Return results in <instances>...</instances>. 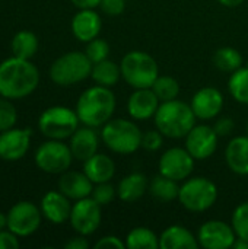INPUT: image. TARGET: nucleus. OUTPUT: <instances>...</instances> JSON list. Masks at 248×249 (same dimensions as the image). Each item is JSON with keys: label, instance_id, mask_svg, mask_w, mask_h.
<instances>
[{"label": "nucleus", "instance_id": "1", "mask_svg": "<svg viewBox=\"0 0 248 249\" xmlns=\"http://www.w3.org/2000/svg\"><path fill=\"white\" fill-rule=\"evenodd\" d=\"M39 83L38 69L19 57H10L0 63V96L7 99H23L31 95Z\"/></svg>", "mask_w": 248, "mask_h": 249}, {"label": "nucleus", "instance_id": "2", "mask_svg": "<svg viewBox=\"0 0 248 249\" xmlns=\"http://www.w3.org/2000/svg\"><path fill=\"white\" fill-rule=\"evenodd\" d=\"M115 109V96L107 86L86 89L76 102V114L88 127L96 128L111 120Z\"/></svg>", "mask_w": 248, "mask_h": 249}, {"label": "nucleus", "instance_id": "3", "mask_svg": "<svg viewBox=\"0 0 248 249\" xmlns=\"http://www.w3.org/2000/svg\"><path fill=\"white\" fill-rule=\"evenodd\" d=\"M196 118L191 105L172 99L159 104L155 114V124L165 137L183 139L196 125Z\"/></svg>", "mask_w": 248, "mask_h": 249}, {"label": "nucleus", "instance_id": "4", "mask_svg": "<svg viewBox=\"0 0 248 249\" xmlns=\"http://www.w3.org/2000/svg\"><path fill=\"white\" fill-rule=\"evenodd\" d=\"M142 136L140 128L124 118L107 121L101 130V139L105 146L120 155H130L142 147Z\"/></svg>", "mask_w": 248, "mask_h": 249}, {"label": "nucleus", "instance_id": "5", "mask_svg": "<svg viewBox=\"0 0 248 249\" xmlns=\"http://www.w3.org/2000/svg\"><path fill=\"white\" fill-rule=\"evenodd\" d=\"M121 77L134 89L152 88L153 82L159 76V69L152 55L143 51L127 53L121 63Z\"/></svg>", "mask_w": 248, "mask_h": 249}, {"label": "nucleus", "instance_id": "6", "mask_svg": "<svg viewBox=\"0 0 248 249\" xmlns=\"http://www.w3.org/2000/svg\"><path fill=\"white\" fill-rule=\"evenodd\" d=\"M92 61L85 53L70 51L60 55L50 67V79L58 86H72L91 76Z\"/></svg>", "mask_w": 248, "mask_h": 249}, {"label": "nucleus", "instance_id": "7", "mask_svg": "<svg viewBox=\"0 0 248 249\" xmlns=\"http://www.w3.org/2000/svg\"><path fill=\"white\" fill-rule=\"evenodd\" d=\"M80 120L76 114V111L56 105L47 108L38 118V128L39 131L53 140H64L70 139L72 134L79 128Z\"/></svg>", "mask_w": 248, "mask_h": 249}, {"label": "nucleus", "instance_id": "8", "mask_svg": "<svg viewBox=\"0 0 248 249\" xmlns=\"http://www.w3.org/2000/svg\"><path fill=\"white\" fill-rule=\"evenodd\" d=\"M216 185L205 177L191 178L180 187L178 200L186 210L193 213L206 212L216 203Z\"/></svg>", "mask_w": 248, "mask_h": 249}, {"label": "nucleus", "instance_id": "9", "mask_svg": "<svg viewBox=\"0 0 248 249\" xmlns=\"http://www.w3.org/2000/svg\"><path fill=\"white\" fill-rule=\"evenodd\" d=\"M72 150L70 146L64 144L61 140H53L42 143L35 152L37 166L47 174H63L72 165Z\"/></svg>", "mask_w": 248, "mask_h": 249}, {"label": "nucleus", "instance_id": "10", "mask_svg": "<svg viewBox=\"0 0 248 249\" xmlns=\"http://www.w3.org/2000/svg\"><path fill=\"white\" fill-rule=\"evenodd\" d=\"M41 210L31 201H19L7 213V229L19 238L35 233L41 225Z\"/></svg>", "mask_w": 248, "mask_h": 249}, {"label": "nucleus", "instance_id": "11", "mask_svg": "<svg viewBox=\"0 0 248 249\" xmlns=\"http://www.w3.org/2000/svg\"><path fill=\"white\" fill-rule=\"evenodd\" d=\"M69 220L79 235H92L101 225V206L92 197L77 200L72 207Z\"/></svg>", "mask_w": 248, "mask_h": 249}, {"label": "nucleus", "instance_id": "12", "mask_svg": "<svg viewBox=\"0 0 248 249\" xmlns=\"http://www.w3.org/2000/svg\"><path fill=\"white\" fill-rule=\"evenodd\" d=\"M194 169V158L187 149L171 147L159 159V174L175 179L184 181Z\"/></svg>", "mask_w": 248, "mask_h": 249}, {"label": "nucleus", "instance_id": "13", "mask_svg": "<svg viewBox=\"0 0 248 249\" xmlns=\"http://www.w3.org/2000/svg\"><path fill=\"white\" fill-rule=\"evenodd\" d=\"M235 236L232 225L221 220H209L200 226L197 241L200 247L206 249H228L232 248Z\"/></svg>", "mask_w": 248, "mask_h": 249}, {"label": "nucleus", "instance_id": "14", "mask_svg": "<svg viewBox=\"0 0 248 249\" xmlns=\"http://www.w3.org/2000/svg\"><path fill=\"white\" fill-rule=\"evenodd\" d=\"M218 139L219 136L212 127L203 124L194 125L186 136V149L194 159L205 160L215 153L218 147Z\"/></svg>", "mask_w": 248, "mask_h": 249}, {"label": "nucleus", "instance_id": "15", "mask_svg": "<svg viewBox=\"0 0 248 249\" xmlns=\"http://www.w3.org/2000/svg\"><path fill=\"white\" fill-rule=\"evenodd\" d=\"M31 128H9L0 133V159L15 162L22 159L29 150Z\"/></svg>", "mask_w": 248, "mask_h": 249}, {"label": "nucleus", "instance_id": "16", "mask_svg": "<svg viewBox=\"0 0 248 249\" xmlns=\"http://www.w3.org/2000/svg\"><path fill=\"white\" fill-rule=\"evenodd\" d=\"M191 108L197 118L200 120H212L215 118L224 108V96L221 90L212 86L202 88L197 90L191 99Z\"/></svg>", "mask_w": 248, "mask_h": 249}, {"label": "nucleus", "instance_id": "17", "mask_svg": "<svg viewBox=\"0 0 248 249\" xmlns=\"http://www.w3.org/2000/svg\"><path fill=\"white\" fill-rule=\"evenodd\" d=\"M159 102L161 101L158 99L152 88L136 89L127 101V111L133 120H149L155 117Z\"/></svg>", "mask_w": 248, "mask_h": 249}, {"label": "nucleus", "instance_id": "18", "mask_svg": "<svg viewBox=\"0 0 248 249\" xmlns=\"http://www.w3.org/2000/svg\"><path fill=\"white\" fill-rule=\"evenodd\" d=\"M72 207L70 198H67L61 191H48L41 200L42 216L54 225H61L69 220Z\"/></svg>", "mask_w": 248, "mask_h": 249}, {"label": "nucleus", "instance_id": "19", "mask_svg": "<svg viewBox=\"0 0 248 249\" xmlns=\"http://www.w3.org/2000/svg\"><path fill=\"white\" fill-rule=\"evenodd\" d=\"M58 190L70 200H82L91 196L94 190V182L88 178L85 172L66 171L58 179Z\"/></svg>", "mask_w": 248, "mask_h": 249}, {"label": "nucleus", "instance_id": "20", "mask_svg": "<svg viewBox=\"0 0 248 249\" xmlns=\"http://www.w3.org/2000/svg\"><path fill=\"white\" fill-rule=\"evenodd\" d=\"M101 26L102 20L94 9H80L72 19V32L82 42L95 39L101 32Z\"/></svg>", "mask_w": 248, "mask_h": 249}, {"label": "nucleus", "instance_id": "21", "mask_svg": "<svg viewBox=\"0 0 248 249\" xmlns=\"http://www.w3.org/2000/svg\"><path fill=\"white\" fill-rule=\"evenodd\" d=\"M98 136L92 127L77 128L70 137V150L75 159L85 162L98 150Z\"/></svg>", "mask_w": 248, "mask_h": 249}, {"label": "nucleus", "instance_id": "22", "mask_svg": "<svg viewBox=\"0 0 248 249\" xmlns=\"http://www.w3.org/2000/svg\"><path fill=\"white\" fill-rule=\"evenodd\" d=\"M161 249H196L199 248L197 238L184 226L174 225L165 229L159 236Z\"/></svg>", "mask_w": 248, "mask_h": 249}, {"label": "nucleus", "instance_id": "23", "mask_svg": "<svg viewBox=\"0 0 248 249\" xmlns=\"http://www.w3.org/2000/svg\"><path fill=\"white\" fill-rule=\"evenodd\" d=\"M225 159L232 172L238 175H248V136L234 137L228 143Z\"/></svg>", "mask_w": 248, "mask_h": 249}, {"label": "nucleus", "instance_id": "24", "mask_svg": "<svg viewBox=\"0 0 248 249\" xmlns=\"http://www.w3.org/2000/svg\"><path fill=\"white\" fill-rule=\"evenodd\" d=\"M83 172L94 184L108 182L115 174V165L111 158L102 153H95L88 160H85Z\"/></svg>", "mask_w": 248, "mask_h": 249}, {"label": "nucleus", "instance_id": "25", "mask_svg": "<svg viewBox=\"0 0 248 249\" xmlns=\"http://www.w3.org/2000/svg\"><path fill=\"white\" fill-rule=\"evenodd\" d=\"M148 187H149L148 178L140 172H133V174L126 175L120 181L117 194L120 200L126 203H134L146 193Z\"/></svg>", "mask_w": 248, "mask_h": 249}, {"label": "nucleus", "instance_id": "26", "mask_svg": "<svg viewBox=\"0 0 248 249\" xmlns=\"http://www.w3.org/2000/svg\"><path fill=\"white\" fill-rule=\"evenodd\" d=\"M178 181L175 179H171L162 174H159L158 177H155L148 190L151 193V196L162 203H170L175 198H178V194H180V187L177 184Z\"/></svg>", "mask_w": 248, "mask_h": 249}, {"label": "nucleus", "instance_id": "27", "mask_svg": "<svg viewBox=\"0 0 248 249\" xmlns=\"http://www.w3.org/2000/svg\"><path fill=\"white\" fill-rule=\"evenodd\" d=\"M91 77L96 85L110 88V86H114L120 80L121 69L114 61L107 58V60H102L92 66Z\"/></svg>", "mask_w": 248, "mask_h": 249}, {"label": "nucleus", "instance_id": "28", "mask_svg": "<svg viewBox=\"0 0 248 249\" xmlns=\"http://www.w3.org/2000/svg\"><path fill=\"white\" fill-rule=\"evenodd\" d=\"M38 50V38L31 31H19L12 38V53L15 57L31 60Z\"/></svg>", "mask_w": 248, "mask_h": 249}, {"label": "nucleus", "instance_id": "29", "mask_svg": "<svg viewBox=\"0 0 248 249\" xmlns=\"http://www.w3.org/2000/svg\"><path fill=\"white\" fill-rule=\"evenodd\" d=\"M126 247L130 249H158L159 236L148 228H134L126 238Z\"/></svg>", "mask_w": 248, "mask_h": 249}, {"label": "nucleus", "instance_id": "30", "mask_svg": "<svg viewBox=\"0 0 248 249\" xmlns=\"http://www.w3.org/2000/svg\"><path fill=\"white\" fill-rule=\"evenodd\" d=\"M215 66L225 73H234L243 66V55L232 47H222L213 55Z\"/></svg>", "mask_w": 248, "mask_h": 249}, {"label": "nucleus", "instance_id": "31", "mask_svg": "<svg viewBox=\"0 0 248 249\" xmlns=\"http://www.w3.org/2000/svg\"><path fill=\"white\" fill-rule=\"evenodd\" d=\"M228 89L229 93L235 101L240 104L248 105V69L240 67L234 73H231V77L228 80Z\"/></svg>", "mask_w": 248, "mask_h": 249}, {"label": "nucleus", "instance_id": "32", "mask_svg": "<svg viewBox=\"0 0 248 249\" xmlns=\"http://www.w3.org/2000/svg\"><path fill=\"white\" fill-rule=\"evenodd\" d=\"M152 90L155 92V95L161 102H167V101L177 99L180 93V85L171 76H158L152 85Z\"/></svg>", "mask_w": 248, "mask_h": 249}, {"label": "nucleus", "instance_id": "33", "mask_svg": "<svg viewBox=\"0 0 248 249\" xmlns=\"http://www.w3.org/2000/svg\"><path fill=\"white\" fill-rule=\"evenodd\" d=\"M232 228L235 231L237 238H243L248 241V201L241 203L235 207L232 213Z\"/></svg>", "mask_w": 248, "mask_h": 249}, {"label": "nucleus", "instance_id": "34", "mask_svg": "<svg viewBox=\"0 0 248 249\" xmlns=\"http://www.w3.org/2000/svg\"><path fill=\"white\" fill-rule=\"evenodd\" d=\"M18 112L10 99L0 96V133L12 128L16 124Z\"/></svg>", "mask_w": 248, "mask_h": 249}, {"label": "nucleus", "instance_id": "35", "mask_svg": "<svg viewBox=\"0 0 248 249\" xmlns=\"http://www.w3.org/2000/svg\"><path fill=\"white\" fill-rule=\"evenodd\" d=\"M85 54H86L88 58L92 61V64L99 63V61L108 58L110 45L107 44V41H104V39H101V38L96 36L95 39H92V41L88 42L86 50H85Z\"/></svg>", "mask_w": 248, "mask_h": 249}, {"label": "nucleus", "instance_id": "36", "mask_svg": "<svg viewBox=\"0 0 248 249\" xmlns=\"http://www.w3.org/2000/svg\"><path fill=\"white\" fill-rule=\"evenodd\" d=\"M91 197L102 207V206H108L114 197H115V190L113 185H110L108 182H101V184H96V187L92 190L91 193Z\"/></svg>", "mask_w": 248, "mask_h": 249}, {"label": "nucleus", "instance_id": "37", "mask_svg": "<svg viewBox=\"0 0 248 249\" xmlns=\"http://www.w3.org/2000/svg\"><path fill=\"white\" fill-rule=\"evenodd\" d=\"M164 143V134L156 128V130H149L143 133L142 136V147L148 152H156L162 147Z\"/></svg>", "mask_w": 248, "mask_h": 249}, {"label": "nucleus", "instance_id": "38", "mask_svg": "<svg viewBox=\"0 0 248 249\" xmlns=\"http://www.w3.org/2000/svg\"><path fill=\"white\" fill-rule=\"evenodd\" d=\"M101 9L110 16H118L124 12L126 0H101Z\"/></svg>", "mask_w": 248, "mask_h": 249}, {"label": "nucleus", "instance_id": "39", "mask_svg": "<svg viewBox=\"0 0 248 249\" xmlns=\"http://www.w3.org/2000/svg\"><path fill=\"white\" fill-rule=\"evenodd\" d=\"M234 128H235V123H234V120L229 118V117H222V118H219V120L215 123V127H213V130L216 131V134H218L219 137H227V136H229V134L234 131Z\"/></svg>", "mask_w": 248, "mask_h": 249}, {"label": "nucleus", "instance_id": "40", "mask_svg": "<svg viewBox=\"0 0 248 249\" xmlns=\"http://www.w3.org/2000/svg\"><path fill=\"white\" fill-rule=\"evenodd\" d=\"M19 236L15 235L12 231H1L0 232V249L19 248Z\"/></svg>", "mask_w": 248, "mask_h": 249}, {"label": "nucleus", "instance_id": "41", "mask_svg": "<svg viewBox=\"0 0 248 249\" xmlns=\"http://www.w3.org/2000/svg\"><path fill=\"white\" fill-rule=\"evenodd\" d=\"M96 249H126V242H121L117 236H104L101 238L96 244H95Z\"/></svg>", "mask_w": 248, "mask_h": 249}, {"label": "nucleus", "instance_id": "42", "mask_svg": "<svg viewBox=\"0 0 248 249\" xmlns=\"http://www.w3.org/2000/svg\"><path fill=\"white\" fill-rule=\"evenodd\" d=\"M64 248L66 249H88L89 248V244L88 241L83 238V235L80 236H76V238H72L70 241H67L64 244Z\"/></svg>", "mask_w": 248, "mask_h": 249}, {"label": "nucleus", "instance_id": "43", "mask_svg": "<svg viewBox=\"0 0 248 249\" xmlns=\"http://www.w3.org/2000/svg\"><path fill=\"white\" fill-rule=\"evenodd\" d=\"M79 9H95L101 4V0H70Z\"/></svg>", "mask_w": 248, "mask_h": 249}, {"label": "nucleus", "instance_id": "44", "mask_svg": "<svg viewBox=\"0 0 248 249\" xmlns=\"http://www.w3.org/2000/svg\"><path fill=\"white\" fill-rule=\"evenodd\" d=\"M232 248L248 249V241L243 239V238H237V239H235V242H234V245H232Z\"/></svg>", "mask_w": 248, "mask_h": 249}, {"label": "nucleus", "instance_id": "45", "mask_svg": "<svg viewBox=\"0 0 248 249\" xmlns=\"http://www.w3.org/2000/svg\"><path fill=\"white\" fill-rule=\"evenodd\" d=\"M221 4H224V6H227V7H237V6H240L244 0H218Z\"/></svg>", "mask_w": 248, "mask_h": 249}, {"label": "nucleus", "instance_id": "46", "mask_svg": "<svg viewBox=\"0 0 248 249\" xmlns=\"http://www.w3.org/2000/svg\"><path fill=\"white\" fill-rule=\"evenodd\" d=\"M4 228H7V216L0 212V232L4 231Z\"/></svg>", "mask_w": 248, "mask_h": 249}, {"label": "nucleus", "instance_id": "47", "mask_svg": "<svg viewBox=\"0 0 248 249\" xmlns=\"http://www.w3.org/2000/svg\"><path fill=\"white\" fill-rule=\"evenodd\" d=\"M247 136H248V124H247Z\"/></svg>", "mask_w": 248, "mask_h": 249}, {"label": "nucleus", "instance_id": "48", "mask_svg": "<svg viewBox=\"0 0 248 249\" xmlns=\"http://www.w3.org/2000/svg\"><path fill=\"white\" fill-rule=\"evenodd\" d=\"M246 67H247V69H248V61H247V66H246Z\"/></svg>", "mask_w": 248, "mask_h": 249}]
</instances>
